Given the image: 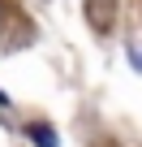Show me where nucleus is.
I'll use <instances>...</instances> for the list:
<instances>
[]
</instances>
